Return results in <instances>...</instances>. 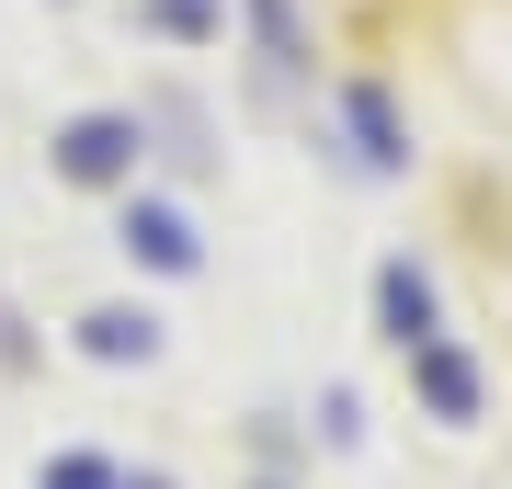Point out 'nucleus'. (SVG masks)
I'll list each match as a JSON object with an SVG mask.
<instances>
[{
	"instance_id": "nucleus-9",
	"label": "nucleus",
	"mask_w": 512,
	"mask_h": 489,
	"mask_svg": "<svg viewBox=\"0 0 512 489\" xmlns=\"http://www.w3.org/2000/svg\"><path fill=\"white\" fill-rule=\"evenodd\" d=\"M148 12V35H171V46H217L228 35V0H137Z\"/></svg>"
},
{
	"instance_id": "nucleus-4",
	"label": "nucleus",
	"mask_w": 512,
	"mask_h": 489,
	"mask_svg": "<svg viewBox=\"0 0 512 489\" xmlns=\"http://www.w3.org/2000/svg\"><path fill=\"white\" fill-rule=\"evenodd\" d=\"M410 410L433 421V433H478V410H490V364L467 353V330H444V342H421L410 364Z\"/></svg>"
},
{
	"instance_id": "nucleus-10",
	"label": "nucleus",
	"mask_w": 512,
	"mask_h": 489,
	"mask_svg": "<svg viewBox=\"0 0 512 489\" xmlns=\"http://www.w3.org/2000/svg\"><path fill=\"white\" fill-rule=\"evenodd\" d=\"M308 444L353 455V444H365V399H353V387H319V410H308Z\"/></svg>"
},
{
	"instance_id": "nucleus-8",
	"label": "nucleus",
	"mask_w": 512,
	"mask_h": 489,
	"mask_svg": "<svg viewBox=\"0 0 512 489\" xmlns=\"http://www.w3.org/2000/svg\"><path fill=\"white\" fill-rule=\"evenodd\" d=\"M35 489H126V455H114V444H46L35 455Z\"/></svg>"
},
{
	"instance_id": "nucleus-6",
	"label": "nucleus",
	"mask_w": 512,
	"mask_h": 489,
	"mask_svg": "<svg viewBox=\"0 0 512 489\" xmlns=\"http://www.w3.org/2000/svg\"><path fill=\"white\" fill-rule=\"evenodd\" d=\"M69 353L103 364V376H148V364L171 353V330H160V308H148V296H103V308L69 319Z\"/></svg>"
},
{
	"instance_id": "nucleus-1",
	"label": "nucleus",
	"mask_w": 512,
	"mask_h": 489,
	"mask_svg": "<svg viewBox=\"0 0 512 489\" xmlns=\"http://www.w3.org/2000/svg\"><path fill=\"white\" fill-rule=\"evenodd\" d=\"M46 171L69 182V194H114V205H126L137 182H148V114H126V103L69 114V126L46 137Z\"/></svg>"
},
{
	"instance_id": "nucleus-2",
	"label": "nucleus",
	"mask_w": 512,
	"mask_h": 489,
	"mask_svg": "<svg viewBox=\"0 0 512 489\" xmlns=\"http://www.w3.org/2000/svg\"><path fill=\"white\" fill-rule=\"evenodd\" d=\"M330 137H342V160L365 182H399L410 171V114L387 80H330Z\"/></svg>"
},
{
	"instance_id": "nucleus-5",
	"label": "nucleus",
	"mask_w": 512,
	"mask_h": 489,
	"mask_svg": "<svg viewBox=\"0 0 512 489\" xmlns=\"http://www.w3.org/2000/svg\"><path fill=\"white\" fill-rule=\"evenodd\" d=\"M444 273L421 262V251H387L376 262V342H387V364H410L421 342H444Z\"/></svg>"
},
{
	"instance_id": "nucleus-11",
	"label": "nucleus",
	"mask_w": 512,
	"mask_h": 489,
	"mask_svg": "<svg viewBox=\"0 0 512 489\" xmlns=\"http://www.w3.org/2000/svg\"><path fill=\"white\" fill-rule=\"evenodd\" d=\"M126 489H183V478H171V467H126Z\"/></svg>"
},
{
	"instance_id": "nucleus-7",
	"label": "nucleus",
	"mask_w": 512,
	"mask_h": 489,
	"mask_svg": "<svg viewBox=\"0 0 512 489\" xmlns=\"http://www.w3.org/2000/svg\"><path fill=\"white\" fill-rule=\"evenodd\" d=\"M251 12V35H262V80L296 91V80H319V35L296 23V0H239Z\"/></svg>"
},
{
	"instance_id": "nucleus-3",
	"label": "nucleus",
	"mask_w": 512,
	"mask_h": 489,
	"mask_svg": "<svg viewBox=\"0 0 512 489\" xmlns=\"http://www.w3.org/2000/svg\"><path fill=\"white\" fill-rule=\"evenodd\" d=\"M114 251H126L137 273H160V285H194L205 273V228H194V205H171V194H137L114 205Z\"/></svg>"
}]
</instances>
